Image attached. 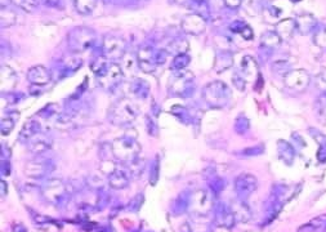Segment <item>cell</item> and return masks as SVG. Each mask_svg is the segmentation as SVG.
<instances>
[{
	"instance_id": "5",
	"label": "cell",
	"mask_w": 326,
	"mask_h": 232,
	"mask_svg": "<svg viewBox=\"0 0 326 232\" xmlns=\"http://www.w3.org/2000/svg\"><path fill=\"white\" fill-rule=\"evenodd\" d=\"M168 52L164 49H156L155 47L146 44L138 49L137 53V65L143 72L150 74L167 61Z\"/></svg>"
},
{
	"instance_id": "56",
	"label": "cell",
	"mask_w": 326,
	"mask_h": 232,
	"mask_svg": "<svg viewBox=\"0 0 326 232\" xmlns=\"http://www.w3.org/2000/svg\"><path fill=\"white\" fill-rule=\"evenodd\" d=\"M320 80H321V82H322V85H326V74L321 75Z\"/></svg>"
},
{
	"instance_id": "10",
	"label": "cell",
	"mask_w": 326,
	"mask_h": 232,
	"mask_svg": "<svg viewBox=\"0 0 326 232\" xmlns=\"http://www.w3.org/2000/svg\"><path fill=\"white\" fill-rule=\"evenodd\" d=\"M43 196L48 200L49 203H53L56 205H62L66 203L67 198V187L61 179H48L46 184L42 188Z\"/></svg>"
},
{
	"instance_id": "14",
	"label": "cell",
	"mask_w": 326,
	"mask_h": 232,
	"mask_svg": "<svg viewBox=\"0 0 326 232\" xmlns=\"http://www.w3.org/2000/svg\"><path fill=\"white\" fill-rule=\"evenodd\" d=\"M283 84L292 91L301 92L306 89L307 85L309 84V75L304 70L289 71L283 76Z\"/></svg>"
},
{
	"instance_id": "18",
	"label": "cell",
	"mask_w": 326,
	"mask_h": 232,
	"mask_svg": "<svg viewBox=\"0 0 326 232\" xmlns=\"http://www.w3.org/2000/svg\"><path fill=\"white\" fill-rule=\"evenodd\" d=\"M83 65V61L77 54L72 53L65 56L62 60L58 63V72L62 75V78L71 76L72 74H75Z\"/></svg>"
},
{
	"instance_id": "8",
	"label": "cell",
	"mask_w": 326,
	"mask_h": 232,
	"mask_svg": "<svg viewBox=\"0 0 326 232\" xmlns=\"http://www.w3.org/2000/svg\"><path fill=\"white\" fill-rule=\"evenodd\" d=\"M101 52L108 61H112V62L123 60V57L127 54V42L116 35H107L103 37Z\"/></svg>"
},
{
	"instance_id": "39",
	"label": "cell",
	"mask_w": 326,
	"mask_h": 232,
	"mask_svg": "<svg viewBox=\"0 0 326 232\" xmlns=\"http://www.w3.org/2000/svg\"><path fill=\"white\" fill-rule=\"evenodd\" d=\"M143 168H145V160L141 158L136 159V160H133L132 163L127 164V169L129 170V173H132L133 176H138V174H141Z\"/></svg>"
},
{
	"instance_id": "19",
	"label": "cell",
	"mask_w": 326,
	"mask_h": 232,
	"mask_svg": "<svg viewBox=\"0 0 326 232\" xmlns=\"http://www.w3.org/2000/svg\"><path fill=\"white\" fill-rule=\"evenodd\" d=\"M129 170L124 168H115L108 174V184L111 188L123 190L129 184Z\"/></svg>"
},
{
	"instance_id": "35",
	"label": "cell",
	"mask_w": 326,
	"mask_h": 232,
	"mask_svg": "<svg viewBox=\"0 0 326 232\" xmlns=\"http://www.w3.org/2000/svg\"><path fill=\"white\" fill-rule=\"evenodd\" d=\"M191 62V57L187 53H181L174 56L173 61H172V70L173 71H181L187 67Z\"/></svg>"
},
{
	"instance_id": "49",
	"label": "cell",
	"mask_w": 326,
	"mask_h": 232,
	"mask_svg": "<svg viewBox=\"0 0 326 232\" xmlns=\"http://www.w3.org/2000/svg\"><path fill=\"white\" fill-rule=\"evenodd\" d=\"M245 25H247V23L242 22V21H235V22L230 26L231 31L235 32V34H240V32L242 31V28L245 27Z\"/></svg>"
},
{
	"instance_id": "15",
	"label": "cell",
	"mask_w": 326,
	"mask_h": 232,
	"mask_svg": "<svg viewBox=\"0 0 326 232\" xmlns=\"http://www.w3.org/2000/svg\"><path fill=\"white\" fill-rule=\"evenodd\" d=\"M214 222L217 223V226L231 229L237 221H236V217L231 207H228L224 203H218L214 208Z\"/></svg>"
},
{
	"instance_id": "24",
	"label": "cell",
	"mask_w": 326,
	"mask_h": 232,
	"mask_svg": "<svg viewBox=\"0 0 326 232\" xmlns=\"http://www.w3.org/2000/svg\"><path fill=\"white\" fill-rule=\"evenodd\" d=\"M129 92H131L133 96H136L137 98L146 99L150 96V84H148L146 80L136 78V79L131 83Z\"/></svg>"
},
{
	"instance_id": "33",
	"label": "cell",
	"mask_w": 326,
	"mask_h": 232,
	"mask_svg": "<svg viewBox=\"0 0 326 232\" xmlns=\"http://www.w3.org/2000/svg\"><path fill=\"white\" fill-rule=\"evenodd\" d=\"M17 22V13L11 8V7H2V26L9 27V26L16 25Z\"/></svg>"
},
{
	"instance_id": "16",
	"label": "cell",
	"mask_w": 326,
	"mask_h": 232,
	"mask_svg": "<svg viewBox=\"0 0 326 232\" xmlns=\"http://www.w3.org/2000/svg\"><path fill=\"white\" fill-rule=\"evenodd\" d=\"M52 76H53L52 71L43 65L32 66L27 71L28 83L34 85V87H44V85L49 84Z\"/></svg>"
},
{
	"instance_id": "36",
	"label": "cell",
	"mask_w": 326,
	"mask_h": 232,
	"mask_svg": "<svg viewBox=\"0 0 326 232\" xmlns=\"http://www.w3.org/2000/svg\"><path fill=\"white\" fill-rule=\"evenodd\" d=\"M75 9L80 14H91L97 6V0H74Z\"/></svg>"
},
{
	"instance_id": "27",
	"label": "cell",
	"mask_w": 326,
	"mask_h": 232,
	"mask_svg": "<svg viewBox=\"0 0 326 232\" xmlns=\"http://www.w3.org/2000/svg\"><path fill=\"white\" fill-rule=\"evenodd\" d=\"M231 209H232L237 222H247L249 221L250 217H252V213H250V209L248 208V205L245 204L244 200H240V199L236 201L235 204H232Z\"/></svg>"
},
{
	"instance_id": "50",
	"label": "cell",
	"mask_w": 326,
	"mask_h": 232,
	"mask_svg": "<svg viewBox=\"0 0 326 232\" xmlns=\"http://www.w3.org/2000/svg\"><path fill=\"white\" fill-rule=\"evenodd\" d=\"M223 3H224V6L228 7V8L236 9L241 6L242 0H223Z\"/></svg>"
},
{
	"instance_id": "55",
	"label": "cell",
	"mask_w": 326,
	"mask_h": 232,
	"mask_svg": "<svg viewBox=\"0 0 326 232\" xmlns=\"http://www.w3.org/2000/svg\"><path fill=\"white\" fill-rule=\"evenodd\" d=\"M13 231L14 232H27V229H26L25 227L22 226V224H16V226H14Z\"/></svg>"
},
{
	"instance_id": "21",
	"label": "cell",
	"mask_w": 326,
	"mask_h": 232,
	"mask_svg": "<svg viewBox=\"0 0 326 232\" xmlns=\"http://www.w3.org/2000/svg\"><path fill=\"white\" fill-rule=\"evenodd\" d=\"M295 28L298 30V32L302 35H308L311 32L315 31L317 22L316 18L309 13H302L295 18Z\"/></svg>"
},
{
	"instance_id": "7",
	"label": "cell",
	"mask_w": 326,
	"mask_h": 232,
	"mask_svg": "<svg viewBox=\"0 0 326 232\" xmlns=\"http://www.w3.org/2000/svg\"><path fill=\"white\" fill-rule=\"evenodd\" d=\"M195 91L193 74L191 71H176L169 79V93L174 97H190Z\"/></svg>"
},
{
	"instance_id": "31",
	"label": "cell",
	"mask_w": 326,
	"mask_h": 232,
	"mask_svg": "<svg viewBox=\"0 0 326 232\" xmlns=\"http://www.w3.org/2000/svg\"><path fill=\"white\" fill-rule=\"evenodd\" d=\"M187 48H188L187 40L181 39V37H176V39L170 40V43L168 44L165 51H167L168 53H173L174 56H177V54L186 53Z\"/></svg>"
},
{
	"instance_id": "40",
	"label": "cell",
	"mask_w": 326,
	"mask_h": 232,
	"mask_svg": "<svg viewBox=\"0 0 326 232\" xmlns=\"http://www.w3.org/2000/svg\"><path fill=\"white\" fill-rule=\"evenodd\" d=\"M249 127H250L249 120H248L247 118H245V116L240 115V116H238V118H237V119H236V123H235V130H236V132H237L238 134H244V133H247L248 130H249Z\"/></svg>"
},
{
	"instance_id": "30",
	"label": "cell",
	"mask_w": 326,
	"mask_h": 232,
	"mask_svg": "<svg viewBox=\"0 0 326 232\" xmlns=\"http://www.w3.org/2000/svg\"><path fill=\"white\" fill-rule=\"evenodd\" d=\"M18 116H20V113L16 112V111H12V112L7 113L6 118L2 120V128H0V129H2V136L6 137L11 133L12 130H13L14 125H16V123H17Z\"/></svg>"
},
{
	"instance_id": "2",
	"label": "cell",
	"mask_w": 326,
	"mask_h": 232,
	"mask_svg": "<svg viewBox=\"0 0 326 232\" xmlns=\"http://www.w3.org/2000/svg\"><path fill=\"white\" fill-rule=\"evenodd\" d=\"M111 152L115 160L127 165L139 158L141 144L134 137H119L111 143Z\"/></svg>"
},
{
	"instance_id": "42",
	"label": "cell",
	"mask_w": 326,
	"mask_h": 232,
	"mask_svg": "<svg viewBox=\"0 0 326 232\" xmlns=\"http://www.w3.org/2000/svg\"><path fill=\"white\" fill-rule=\"evenodd\" d=\"M209 186H210V188H212V192H214L216 195H218L221 191H223L224 182H223V179L219 178V177H210Z\"/></svg>"
},
{
	"instance_id": "13",
	"label": "cell",
	"mask_w": 326,
	"mask_h": 232,
	"mask_svg": "<svg viewBox=\"0 0 326 232\" xmlns=\"http://www.w3.org/2000/svg\"><path fill=\"white\" fill-rule=\"evenodd\" d=\"M258 187V181L253 174L244 173L235 179V191L240 200H245Z\"/></svg>"
},
{
	"instance_id": "29",
	"label": "cell",
	"mask_w": 326,
	"mask_h": 232,
	"mask_svg": "<svg viewBox=\"0 0 326 232\" xmlns=\"http://www.w3.org/2000/svg\"><path fill=\"white\" fill-rule=\"evenodd\" d=\"M281 42H282V39L278 36V34L276 31H268L262 35L261 37L262 47L266 49H269V51H272V49H276L277 47H280Z\"/></svg>"
},
{
	"instance_id": "9",
	"label": "cell",
	"mask_w": 326,
	"mask_h": 232,
	"mask_svg": "<svg viewBox=\"0 0 326 232\" xmlns=\"http://www.w3.org/2000/svg\"><path fill=\"white\" fill-rule=\"evenodd\" d=\"M88 118V113L85 112L83 107H72L58 116V119L56 120V127L61 130L75 129L84 124Z\"/></svg>"
},
{
	"instance_id": "6",
	"label": "cell",
	"mask_w": 326,
	"mask_h": 232,
	"mask_svg": "<svg viewBox=\"0 0 326 232\" xmlns=\"http://www.w3.org/2000/svg\"><path fill=\"white\" fill-rule=\"evenodd\" d=\"M231 98L230 87L223 82L214 80L202 88V99L213 108H221L228 103Z\"/></svg>"
},
{
	"instance_id": "12",
	"label": "cell",
	"mask_w": 326,
	"mask_h": 232,
	"mask_svg": "<svg viewBox=\"0 0 326 232\" xmlns=\"http://www.w3.org/2000/svg\"><path fill=\"white\" fill-rule=\"evenodd\" d=\"M181 28L184 34L188 35H201L207 28V18L202 17L201 14L188 13L186 14L181 21Z\"/></svg>"
},
{
	"instance_id": "20",
	"label": "cell",
	"mask_w": 326,
	"mask_h": 232,
	"mask_svg": "<svg viewBox=\"0 0 326 232\" xmlns=\"http://www.w3.org/2000/svg\"><path fill=\"white\" fill-rule=\"evenodd\" d=\"M42 133V125L40 122L36 118H31L23 124V127L21 128L20 134H18V141L22 143H27L30 139L34 138L36 134Z\"/></svg>"
},
{
	"instance_id": "54",
	"label": "cell",
	"mask_w": 326,
	"mask_h": 232,
	"mask_svg": "<svg viewBox=\"0 0 326 232\" xmlns=\"http://www.w3.org/2000/svg\"><path fill=\"white\" fill-rule=\"evenodd\" d=\"M0 184H2V198H4L7 195V183L4 182V179H2Z\"/></svg>"
},
{
	"instance_id": "3",
	"label": "cell",
	"mask_w": 326,
	"mask_h": 232,
	"mask_svg": "<svg viewBox=\"0 0 326 232\" xmlns=\"http://www.w3.org/2000/svg\"><path fill=\"white\" fill-rule=\"evenodd\" d=\"M67 47L71 53L80 54L93 48L97 43V34L93 28L79 26L67 34Z\"/></svg>"
},
{
	"instance_id": "26",
	"label": "cell",
	"mask_w": 326,
	"mask_h": 232,
	"mask_svg": "<svg viewBox=\"0 0 326 232\" xmlns=\"http://www.w3.org/2000/svg\"><path fill=\"white\" fill-rule=\"evenodd\" d=\"M295 30V21L292 20V18H287V20L281 21L276 25L275 31L277 32L278 36L282 40H287L289 37H292L293 32Z\"/></svg>"
},
{
	"instance_id": "58",
	"label": "cell",
	"mask_w": 326,
	"mask_h": 232,
	"mask_svg": "<svg viewBox=\"0 0 326 232\" xmlns=\"http://www.w3.org/2000/svg\"><path fill=\"white\" fill-rule=\"evenodd\" d=\"M292 3H297V2H299V0H290Z\"/></svg>"
},
{
	"instance_id": "57",
	"label": "cell",
	"mask_w": 326,
	"mask_h": 232,
	"mask_svg": "<svg viewBox=\"0 0 326 232\" xmlns=\"http://www.w3.org/2000/svg\"><path fill=\"white\" fill-rule=\"evenodd\" d=\"M193 2H197V3H207L208 0H193Z\"/></svg>"
},
{
	"instance_id": "4",
	"label": "cell",
	"mask_w": 326,
	"mask_h": 232,
	"mask_svg": "<svg viewBox=\"0 0 326 232\" xmlns=\"http://www.w3.org/2000/svg\"><path fill=\"white\" fill-rule=\"evenodd\" d=\"M139 110L129 98L119 99L108 111V120L116 127H128L138 116Z\"/></svg>"
},
{
	"instance_id": "37",
	"label": "cell",
	"mask_w": 326,
	"mask_h": 232,
	"mask_svg": "<svg viewBox=\"0 0 326 232\" xmlns=\"http://www.w3.org/2000/svg\"><path fill=\"white\" fill-rule=\"evenodd\" d=\"M170 112L173 113L177 119L181 120L183 124H190V123L192 122V118H191V115H190V111H188L186 107H183V106L176 105L173 108H172V110H170Z\"/></svg>"
},
{
	"instance_id": "53",
	"label": "cell",
	"mask_w": 326,
	"mask_h": 232,
	"mask_svg": "<svg viewBox=\"0 0 326 232\" xmlns=\"http://www.w3.org/2000/svg\"><path fill=\"white\" fill-rule=\"evenodd\" d=\"M181 231L179 232H192V228H191V226L188 223H184L181 226Z\"/></svg>"
},
{
	"instance_id": "46",
	"label": "cell",
	"mask_w": 326,
	"mask_h": 232,
	"mask_svg": "<svg viewBox=\"0 0 326 232\" xmlns=\"http://www.w3.org/2000/svg\"><path fill=\"white\" fill-rule=\"evenodd\" d=\"M146 125H147V133L150 134V136H157V127H156V124L153 123V120L151 119V118H146Z\"/></svg>"
},
{
	"instance_id": "34",
	"label": "cell",
	"mask_w": 326,
	"mask_h": 232,
	"mask_svg": "<svg viewBox=\"0 0 326 232\" xmlns=\"http://www.w3.org/2000/svg\"><path fill=\"white\" fill-rule=\"evenodd\" d=\"M278 153H280V158L287 164L290 165L293 160H294V150H293V147L288 142H278Z\"/></svg>"
},
{
	"instance_id": "48",
	"label": "cell",
	"mask_w": 326,
	"mask_h": 232,
	"mask_svg": "<svg viewBox=\"0 0 326 232\" xmlns=\"http://www.w3.org/2000/svg\"><path fill=\"white\" fill-rule=\"evenodd\" d=\"M240 35L244 37L245 40H252L254 37V32H253V28L250 27L249 25H245V27L242 28V31L240 32Z\"/></svg>"
},
{
	"instance_id": "32",
	"label": "cell",
	"mask_w": 326,
	"mask_h": 232,
	"mask_svg": "<svg viewBox=\"0 0 326 232\" xmlns=\"http://www.w3.org/2000/svg\"><path fill=\"white\" fill-rule=\"evenodd\" d=\"M233 62V58L231 56L230 52H219L217 54V60H216V70L217 71H224L228 67H231Z\"/></svg>"
},
{
	"instance_id": "45",
	"label": "cell",
	"mask_w": 326,
	"mask_h": 232,
	"mask_svg": "<svg viewBox=\"0 0 326 232\" xmlns=\"http://www.w3.org/2000/svg\"><path fill=\"white\" fill-rule=\"evenodd\" d=\"M313 40H315V43L318 47H326V28L323 27L316 31Z\"/></svg>"
},
{
	"instance_id": "23",
	"label": "cell",
	"mask_w": 326,
	"mask_h": 232,
	"mask_svg": "<svg viewBox=\"0 0 326 232\" xmlns=\"http://www.w3.org/2000/svg\"><path fill=\"white\" fill-rule=\"evenodd\" d=\"M17 84V74L13 68L7 65H2V89L6 92L12 91Z\"/></svg>"
},
{
	"instance_id": "41",
	"label": "cell",
	"mask_w": 326,
	"mask_h": 232,
	"mask_svg": "<svg viewBox=\"0 0 326 232\" xmlns=\"http://www.w3.org/2000/svg\"><path fill=\"white\" fill-rule=\"evenodd\" d=\"M160 169V162H159V156H156V159L153 160L152 167L150 169V183L151 184H156L157 179H159V172Z\"/></svg>"
},
{
	"instance_id": "22",
	"label": "cell",
	"mask_w": 326,
	"mask_h": 232,
	"mask_svg": "<svg viewBox=\"0 0 326 232\" xmlns=\"http://www.w3.org/2000/svg\"><path fill=\"white\" fill-rule=\"evenodd\" d=\"M191 196H192V194L190 191H183V192L179 194L172 203V208H170L172 213L178 215L186 212L191 205Z\"/></svg>"
},
{
	"instance_id": "25",
	"label": "cell",
	"mask_w": 326,
	"mask_h": 232,
	"mask_svg": "<svg viewBox=\"0 0 326 232\" xmlns=\"http://www.w3.org/2000/svg\"><path fill=\"white\" fill-rule=\"evenodd\" d=\"M241 76L244 78L245 80L252 78L253 75L258 74V65L255 62V60L252 56H244L241 60Z\"/></svg>"
},
{
	"instance_id": "43",
	"label": "cell",
	"mask_w": 326,
	"mask_h": 232,
	"mask_svg": "<svg viewBox=\"0 0 326 232\" xmlns=\"http://www.w3.org/2000/svg\"><path fill=\"white\" fill-rule=\"evenodd\" d=\"M142 203H143V194H138V195L134 196L131 200V203L128 204V210H131V212H138Z\"/></svg>"
},
{
	"instance_id": "28",
	"label": "cell",
	"mask_w": 326,
	"mask_h": 232,
	"mask_svg": "<svg viewBox=\"0 0 326 232\" xmlns=\"http://www.w3.org/2000/svg\"><path fill=\"white\" fill-rule=\"evenodd\" d=\"M325 226H326V214H322V215H318V217H315V218H312L311 221L307 222L306 224L299 227V231L298 232H316L322 229Z\"/></svg>"
},
{
	"instance_id": "17",
	"label": "cell",
	"mask_w": 326,
	"mask_h": 232,
	"mask_svg": "<svg viewBox=\"0 0 326 232\" xmlns=\"http://www.w3.org/2000/svg\"><path fill=\"white\" fill-rule=\"evenodd\" d=\"M52 143H53V141H52V137L49 136V134L39 133L36 134L34 138L27 142L28 151H30L32 155L40 156L52 147Z\"/></svg>"
},
{
	"instance_id": "1",
	"label": "cell",
	"mask_w": 326,
	"mask_h": 232,
	"mask_svg": "<svg viewBox=\"0 0 326 232\" xmlns=\"http://www.w3.org/2000/svg\"><path fill=\"white\" fill-rule=\"evenodd\" d=\"M91 67L96 75L98 84L105 91H115L124 79V71L121 66L116 62H108L107 58L103 56L96 57Z\"/></svg>"
},
{
	"instance_id": "47",
	"label": "cell",
	"mask_w": 326,
	"mask_h": 232,
	"mask_svg": "<svg viewBox=\"0 0 326 232\" xmlns=\"http://www.w3.org/2000/svg\"><path fill=\"white\" fill-rule=\"evenodd\" d=\"M232 83L235 85L236 88L240 89V91H244L245 89V79L241 76L240 74H236L235 76L232 78Z\"/></svg>"
},
{
	"instance_id": "51",
	"label": "cell",
	"mask_w": 326,
	"mask_h": 232,
	"mask_svg": "<svg viewBox=\"0 0 326 232\" xmlns=\"http://www.w3.org/2000/svg\"><path fill=\"white\" fill-rule=\"evenodd\" d=\"M44 6L52 7V8H57L61 6V0H40Z\"/></svg>"
},
{
	"instance_id": "44",
	"label": "cell",
	"mask_w": 326,
	"mask_h": 232,
	"mask_svg": "<svg viewBox=\"0 0 326 232\" xmlns=\"http://www.w3.org/2000/svg\"><path fill=\"white\" fill-rule=\"evenodd\" d=\"M263 152H264L263 146H255V147L245 148L244 151H241V152H238V155L252 158V156H258V155H261V153H263Z\"/></svg>"
},
{
	"instance_id": "38",
	"label": "cell",
	"mask_w": 326,
	"mask_h": 232,
	"mask_svg": "<svg viewBox=\"0 0 326 232\" xmlns=\"http://www.w3.org/2000/svg\"><path fill=\"white\" fill-rule=\"evenodd\" d=\"M11 3L21 8L26 13H31L37 8L39 0H11Z\"/></svg>"
},
{
	"instance_id": "11",
	"label": "cell",
	"mask_w": 326,
	"mask_h": 232,
	"mask_svg": "<svg viewBox=\"0 0 326 232\" xmlns=\"http://www.w3.org/2000/svg\"><path fill=\"white\" fill-rule=\"evenodd\" d=\"M54 170V164L51 159L35 158L34 160L28 162L25 168V174L30 178L39 179L44 178Z\"/></svg>"
},
{
	"instance_id": "52",
	"label": "cell",
	"mask_w": 326,
	"mask_h": 232,
	"mask_svg": "<svg viewBox=\"0 0 326 232\" xmlns=\"http://www.w3.org/2000/svg\"><path fill=\"white\" fill-rule=\"evenodd\" d=\"M2 174H6V176H8L9 173H11V165H9V163H8V160H6V163H4V160H3V163H2Z\"/></svg>"
}]
</instances>
